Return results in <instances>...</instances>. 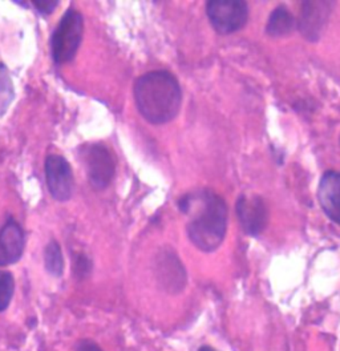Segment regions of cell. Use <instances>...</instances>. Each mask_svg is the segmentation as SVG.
Returning a JSON list of instances; mask_svg holds the SVG:
<instances>
[{"instance_id":"cell-17","label":"cell","mask_w":340,"mask_h":351,"mask_svg":"<svg viewBox=\"0 0 340 351\" xmlns=\"http://www.w3.org/2000/svg\"><path fill=\"white\" fill-rule=\"evenodd\" d=\"M198 351H217L215 349H212L210 346H202Z\"/></svg>"},{"instance_id":"cell-3","label":"cell","mask_w":340,"mask_h":351,"mask_svg":"<svg viewBox=\"0 0 340 351\" xmlns=\"http://www.w3.org/2000/svg\"><path fill=\"white\" fill-rule=\"evenodd\" d=\"M84 21L79 11L69 8L52 34L51 51L55 63L65 64L73 60L82 43Z\"/></svg>"},{"instance_id":"cell-11","label":"cell","mask_w":340,"mask_h":351,"mask_svg":"<svg viewBox=\"0 0 340 351\" xmlns=\"http://www.w3.org/2000/svg\"><path fill=\"white\" fill-rule=\"evenodd\" d=\"M295 28L293 14L283 5L276 7L266 24V32L271 38H282L290 35Z\"/></svg>"},{"instance_id":"cell-2","label":"cell","mask_w":340,"mask_h":351,"mask_svg":"<svg viewBox=\"0 0 340 351\" xmlns=\"http://www.w3.org/2000/svg\"><path fill=\"white\" fill-rule=\"evenodd\" d=\"M134 101L141 116L150 124H167L180 112L182 90L168 71H151L137 79Z\"/></svg>"},{"instance_id":"cell-7","label":"cell","mask_w":340,"mask_h":351,"mask_svg":"<svg viewBox=\"0 0 340 351\" xmlns=\"http://www.w3.org/2000/svg\"><path fill=\"white\" fill-rule=\"evenodd\" d=\"M236 216L243 232L249 236H259L267 225V206L259 196H241L235 205Z\"/></svg>"},{"instance_id":"cell-5","label":"cell","mask_w":340,"mask_h":351,"mask_svg":"<svg viewBox=\"0 0 340 351\" xmlns=\"http://www.w3.org/2000/svg\"><path fill=\"white\" fill-rule=\"evenodd\" d=\"M83 161L90 185L95 189L106 188L114 175V161L103 144H92L83 149Z\"/></svg>"},{"instance_id":"cell-13","label":"cell","mask_w":340,"mask_h":351,"mask_svg":"<svg viewBox=\"0 0 340 351\" xmlns=\"http://www.w3.org/2000/svg\"><path fill=\"white\" fill-rule=\"evenodd\" d=\"M15 281L11 273L0 270V311L5 310L14 295Z\"/></svg>"},{"instance_id":"cell-8","label":"cell","mask_w":340,"mask_h":351,"mask_svg":"<svg viewBox=\"0 0 340 351\" xmlns=\"http://www.w3.org/2000/svg\"><path fill=\"white\" fill-rule=\"evenodd\" d=\"M25 246V234L21 225L10 219L0 230V267L18 263Z\"/></svg>"},{"instance_id":"cell-10","label":"cell","mask_w":340,"mask_h":351,"mask_svg":"<svg viewBox=\"0 0 340 351\" xmlns=\"http://www.w3.org/2000/svg\"><path fill=\"white\" fill-rule=\"evenodd\" d=\"M302 14L299 18V28L307 40H318L320 31L328 18L331 3L328 1H304L302 3Z\"/></svg>"},{"instance_id":"cell-9","label":"cell","mask_w":340,"mask_h":351,"mask_svg":"<svg viewBox=\"0 0 340 351\" xmlns=\"http://www.w3.org/2000/svg\"><path fill=\"white\" fill-rule=\"evenodd\" d=\"M318 201L324 215L340 225V173L327 171L318 186Z\"/></svg>"},{"instance_id":"cell-12","label":"cell","mask_w":340,"mask_h":351,"mask_svg":"<svg viewBox=\"0 0 340 351\" xmlns=\"http://www.w3.org/2000/svg\"><path fill=\"white\" fill-rule=\"evenodd\" d=\"M44 260H45V267H47V270H48L52 276L60 277V276L63 274V254H62L60 245H59L58 242L51 241L47 245L45 253H44Z\"/></svg>"},{"instance_id":"cell-15","label":"cell","mask_w":340,"mask_h":351,"mask_svg":"<svg viewBox=\"0 0 340 351\" xmlns=\"http://www.w3.org/2000/svg\"><path fill=\"white\" fill-rule=\"evenodd\" d=\"M36 10L42 12V15H49L52 14L56 7L59 5V1H34Z\"/></svg>"},{"instance_id":"cell-14","label":"cell","mask_w":340,"mask_h":351,"mask_svg":"<svg viewBox=\"0 0 340 351\" xmlns=\"http://www.w3.org/2000/svg\"><path fill=\"white\" fill-rule=\"evenodd\" d=\"M14 97V88L11 79L8 76L7 68L0 63V99L3 100L4 107H7V104L11 101V99Z\"/></svg>"},{"instance_id":"cell-16","label":"cell","mask_w":340,"mask_h":351,"mask_svg":"<svg viewBox=\"0 0 340 351\" xmlns=\"http://www.w3.org/2000/svg\"><path fill=\"white\" fill-rule=\"evenodd\" d=\"M77 351H103L95 342H92V341H83L80 345H79V348H77Z\"/></svg>"},{"instance_id":"cell-6","label":"cell","mask_w":340,"mask_h":351,"mask_svg":"<svg viewBox=\"0 0 340 351\" xmlns=\"http://www.w3.org/2000/svg\"><path fill=\"white\" fill-rule=\"evenodd\" d=\"M45 180L51 196L56 201H68L73 192V173L69 162L60 154L45 158Z\"/></svg>"},{"instance_id":"cell-1","label":"cell","mask_w":340,"mask_h":351,"mask_svg":"<svg viewBox=\"0 0 340 351\" xmlns=\"http://www.w3.org/2000/svg\"><path fill=\"white\" fill-rule=\"evenodd\" d=\"M178 208L182 213L191 215L188 223L191 241L206 253L218 249L228 228V206L223 198L210 189H202L181 198Z\"/></svg>"},{"instance_id":"cell-4","label":"cell","mask_w":340,"mask_h":351,"mask_svg":"<svg viewBox=\"0 0 340 351\" xmlns=\"http://www.w3.org/2000/svg\"><path fill=\"white\" fill-rule=\"evenodd\" d=\"M206 14L218 34L229 35L245 27L249 8L242 0H210L206 3Z\"/></svg>"}]
</instances>
